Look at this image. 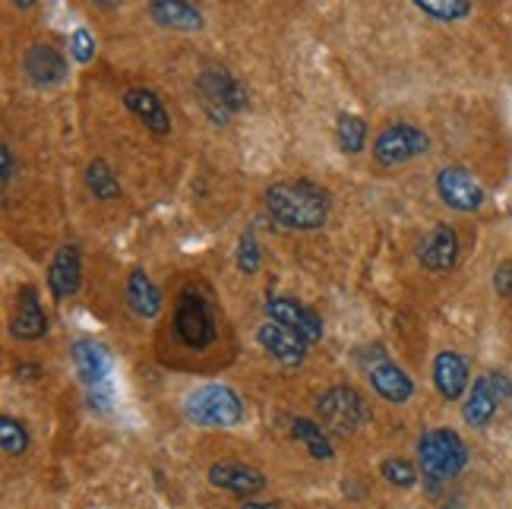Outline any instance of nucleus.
<instances>
[{
	"label": "nucleus",
	"mask_w": 512,
	"mask_h": 509,
	"mask_svg": "<svg viewBox=\"0 0 512 509\" xmlns=\"http://www.w3.org/2000/svg\"><path fill=\"white\" fill-rule=\"evenodd\" d=\"M124 108L136 117V121H143V127L152 130L155 136H168L171 133L168 108H165V102L152 89H146V86H130L124 92Z\"/></svg>",
	"instance_id": "nucleus-14"
},
{
	"label": "nucleus",
	"mask_w": 512,
	"mask_h": 509,
	"mask_svg": "<svg viewBox=\"0 0 512 509\" xmlns=\"http://www.w3.org/2000/svg\"><path fill=\"white\" fill-rule=\"evenodd\" d=\"M256 339H260V345L285 367H298L307 358V342H301L291 329H285L279 323H263L256 329Z\"/></svg>",
	"instance_id": "nucleus-17"
},
{
	"label": "nucleus",
	"mask_w": 512,
	"mask_h": 509,
	"mask_svg": "<svg viewBox=\"0 0 512 509\" xmlns=\"http://www.w3.org/2000/svg\"><path fill=\"white\" fill-rule=\"evenodd\" d=\"M266 313L272 323H279L285 329H291L301 342L313 345L323 339V320L317 310H310L307 304L294 301V298H269L266 301Z\"/></svg>",
	"instance_id": "nucleus-10"
},
{
	"label": "nucleus",
	"mask_w": 512,
	"mask_h": 509,
	"mask_svg": "<svg viewBox=\"0 0 512 509\" xmlns=\"http://www.w3.org/2000/svg\"><path fill=\"white\" fill-rule=\"evenodd\" d=\"M0 168H4V187H10L16 181V155L7 143L0 146Z\"/></svg>",
	"instance_id": "nucleus-31"
},
{
	"label": "nucleus",
	"mask_w": 512,
	"mask_h": 509,
	"mask_svg": "<svg viewBox=\"0 0 512 509\" xmlns=\"http://www.w3.org/2000/svg\"><path fill=\"white\" fill-rule=\"evenodd\" d=\"M266 209L288 231H317L329 219L332 200L320 184L298 178L272 184L266 190Z\"/></svg>",
	"instance_id": "nucleus-1"
},
{
	"label": "nucleus",
	"mask_w": 512,
	"mask_h": 509,
	"mask_svg": "<svg viewBox=\"0 0 512 509\" xmlns=\"http://www.w3.org/2000/svg\"><path fill=\"white\" fill-rule=\"evenodd\" d=\"M336 136H339L342 152H348V155L364 152V146H367V124H364V117L342 111L336 117Z\"/></svg>",
	"instance_id": "nucleus-25"
},
{
	"label": "nucleus",
	"mask_w": 512,
	"mask_h": 509,
	"mask_svg": "<svg viewBox=\"0 0 512 509\" xmlns=\"http://www.w3.org/2000/svg\"><path fill=\"white\" fill-rule=\"evenodd\" d=\"M149 13L162 29L196 32L203 26V13L193 4H184V0H155V4H149Z\"/></svg>",
	"instance_id": "nucleus-22"
},
{
	"label": "nucleus",
	"mask_w": 512,
	"mask_h": 509,
	"mask_svg": "<svg viewBox=\"0 0 512 509\" xmlns=\"http://www.w3.org/2000/svg\"><path fill=\"white\" fill-rule=\"evenodd\" d=\"M174 336L190 351H206L215 342V336H219L212 307L203 301L200 291L193 288L181 291V298L174 304Z\"/></svg>",
	"instance_id": "nucleus-4"
},
{
	"label": "nucleus",
	"mask_w": 512,
	"mask_h": 509,
	"mask_svg": "<svg viewBox=\"0 0 512 509\" xmlns=\"http://www.w3.org/2000/svg\"><path fill=\"white\" fill-rule=\"evenodd\" d=\"M127 307L140 320H155L162 313V295L143 269H133L127 279Z\"/></svg>",
	"instance_id": "nucleus-21"
},
{
	"label": "nucleus",
	"mask_w": 512,
	"mask_h": 509,
	"mask_svg": "<svg viewBox=\"0 0 512 509\" xmlns=\"http://www.w3.org/2000/svg\"><path fill=\"white\" fill-rule=\"evenodd\" d=\"M86 184L92 190V197L102 200V203H111V200L121 197V184H117L114 171L105 165V159H92L89 162V168H86Z\"/></svg>",
	"instance_id": "nucleus-24"
},
{
	"label": "nucleus",
	"mask_w": 512,
	"mask_h": 509,
	"mask_svg": "<svg viewBox=\"0 0 512 509\" xmlns=\"http://www.w3.org/2000/svg\"><path fill=\"white\" fill-rule=\"evenodd\" d=\"M23 67H26V76H29V80H32L35 86H45V89L61 86V83L67 80V73H70L67 57H64L61 51H57V48H51V45H32V48L26 51Z\"/></svg>",
	"instance_id": "nucleus-15"
},
{
	"label": "nucleus",
	"mask_w": 512,
	"mask_h": 509,
	"mask_svg": "<svg viewBox=\"0 0 512 509\" xmlns=\"http://www.w3.org/2000/svg\"><path fill=\"white\" fill-rule=\"evenodd\" d=\"M241 509H282L279 503H244Z\"/></svg>",
	"instance_id": "nucleus-33"
},
{
	"label": "nucleus",
	"mask_w": 512,
	"mask_h": 509,
	"mask_svg": "<svg viewBox=\"0 0 512 509\" xmlns=\"http://www.w3.org/2000/svg\"><path fill=\"white\" fill-rule=\"evenodd\" d=\"M418 260L430 272H446L459 260V238L449 225H437L418 250Z\"/></svg>",
	"instance_id": "nucleus-18"
},
{
	"label": "nucleus",
	"mask_w": 512,
	"mask_h": 509,
	"mask_svg": "<svg viewBox=\"0 0 512 509\" xmlns=\"http://www.w3.org/2000/svg\"><path fill=\"white\" fill-rule=\"evenodd\" d=\"M437 193L456 212H478L484 206V187L478 184L475 174L459 165H449L437 174Z\"/></svg>",
	"instance_id": "nucleus-9"
},
{
	"label": "nucleus",
	"mask_w": 512,
	"mask_h": 509,
	"mask_svg": "<svg viewBox=\"0 0 512 509\" xmlns=\"http://www.w3.org/2000/svg\"><path fill=\"white\" fill-rule=\"evenodd\" d=\"M427 149H430V136L421 127L392 124L377 136V143H373V159H377L383 168H396V165L418 159V155H424Z\"/></svg>",
	"instance_id": "nucleus-7"
},
{
	"label": "nucleus",
	"mask_w": 512,
	"mask_h": 509,
	"mask_svg": "<svg viewBox=\"0 0 512 509\" xmlns=\"http://www.w3.org/2000/svg\"><path fill=\"white\" fill-rule=\"evenodd\" d=\"M320 418L329 424L332 434H358V430L370 421V408L364 396L351 386H329L317 399Z\"/></svg>",
	"instance_id": "nucleus-5"
},
{
	"label": "nucleus",
	"mask_w": 512,
	"mask_h": 509,
	"mask_svg": "<svg viewBox=\"0 0 512 509\" xmlns=\"http://www.w3.org/2000/svg\"><path fill=\"white\" fill-rule=\"evenodd\" d=\"M291 437L301 440L307 446L310 459H317V462H329L332 456H336V449H332L329 437L313 421H307V418H294L291 421Z\"/></svg>",
	"instance_id": "nucleus-23"
},
{
	"label": "nucleus",
	"mask_w": 512,
	"mask_h": 509,
	"mask_svg": "<svg viewBox=\"0 0 512 509\" xmlns=\"http://www.w3.org/2000/svg\"><path fill=\"white\" fill-rule=\"evenodd\" d=\"M494 285H497L500 295H512V266L509 263L494 272Z\"/></svg>",
	"instance_id": "nucleus-32"
},
{
	"label": "nucleus",
	"mask_w": 512,
	"mask_h": 509,
	"mask_svg": "<svg viewBox=\"0 0 512 509\" xmlns=\"http://www.w3.org/2000/svg\"><path fill=\"white\" fill-rule=\"evenodd\" d=\"M418 462L427 481H449L465 472L468 449L456 430L437 427V430H427L418 440Z\"/></svg>",
	"instance_id": "nucleus-2"
},
{
	"label": "nucleus",
	"mask_w": 512,
	"mask_h": 509,
	"mask_svg": "<svg viewBox=\"0 0 512 509\" xmlns=\"http://www.w3.org/2000/svg\"><path fill=\"white\" fill-rule=\"evenodd\" d=\"M209 484L219 487V491H225V494L253 497L266 487V475L256 472L253 465H244V462H215L209 468Z\"/></svg>",
	"instance_id": "nucleus-12"
},
{
	"label": "nucleus",
	"mask_w": 512,
	"mask_h": 509,
	"mask_svg": "<svg viewBox=\"0 0 512 509\" xmlns=\"http://www.w3.org/2000/svg\"><path fill=\"white\" fill-rule=\"evenodd\" d=\"M45 329H48V313L42 307V298H38L35 285H23V288H19V295H16V313L10 320L13 339L35 342V339L45 336Z\"/></svg>",
	"instance_id": "nucleus-11"
},
{
	"label": "nucleus",
	"mask_w": 512,
	"mask_h": 509,
	"mask_svg": "<svg viewBox=\"0 0 512 509\" xmlns=\"http://www.w3.org/2000/svg\"><path fill=\"white\" fill-rule=\"evenodd\" d=\"M200 95H203V102L206 108L212 111L215 121H228V114L234 111H244L247 108V89L244 83L238 80V76H231L228 70L222 67H209L200 73Z\"/></svg>",
	"instance_id": "nucleus-6"
},
{
	"label": "nucleus",
	"mask_w": 512,
	"mask_h": 509,
	"mask_svg": "<svg viewBox=\"0 0 512 509\" xmlns=\"http://www.w3.org/2000/svg\"><path fill=\"white\" fill-rule=\"evenodd\" d=\"M263 266V253H260V244H256V238L247 231L241 244H238V269L244 272V276H253V272H260Z\"/></svg>",
	"instance_id": "nucleus-29"
},
{
	"label": "nucleus",
	"mask_w": 512,
	"mask_h": 509,
	"mask_svg": "<svg viewBox=\"0 0 512 509\" xmlns=\"http://www.w3.org/2000/svg\"><path fill=\"white\" fill-rule=\"evenodd\" d=\"M415 7L424 16L440 19V23H456V19L471 16V4H468V0H415Z\"/></svg>",
	"instance_id": "nucleus-26"
},
{
	"label": "nucleus",
	"mask_w": 512,
	"mask_h": 509,
	"mask_svg": "<svg viewBox=\"0 0 512 509\" xmlns=\"http://www.w3.org/2000/svg\"><path fill=\"white\" fill-rule=\"evenodd\" d=\"M380 475H383L389 484H396V487H415V481H418V468L411 465L408 459L396 456V459H383Z\"/></svg>",
	"instance_id": "nucleus-28"
},
{
	"label": "nucleus",
	"mask_w": 512,
	"mask_h": 509,
	"mask_svg": "<svg viewBox=\"0 0 512 509\" xmlns=\"http://www.w3.org/2000/svg\"><path fill=\"white\" fill-rule=\"evenodd\" d=\"M184 411L200 427H238L247 415L244 399L225 383H206L187 396Z\"/></svg>",
	"instance_id": "nucleus-3"
},
{
	"label": "nucleus",
	"mask_w": 512,
	"mask_h": 509,
	"mask_svg": "<svg viewBox=\"0 0 512 509\" xmlns=\"http://www.w3.org/2000/svg\"><path fill=\"white\" fill-rule=\"evenodd\" d=\"M468 361L459 351H440L437 361H433V386L446 402H456L465 396L468 389Z\"/></svg>",
	"instance_id": "nucleus-16"
},
{
	"label": "nucleus",
	"mask_w": 512,
	"mask_h": 509,
	"mask_svg": "<svg viewBox=\"0 0 512 509\" xmlns=\"http://www.w3.org/2000/svg\"><path fill=\"white\" fill-rule=\"evenodd\" d=\"M80 282H83V260H80V250L73 244L61 247L54 253V260L48 266V288L54 301H67L73 298L76 291H80Z\"/></svg>",
	"instance_id": "nucleus-13"
},
{
	"label": "nucleus",
	"mask_w": 512,
	"mask_h": 509,
	"mask_svg": "<svg viewBox=\"0 0 512 509\" xmlns=\"http://www.w3.org/2000/svg\"><path fill=\"white\" fill-rule=\"evenodd\" d=\"M512 396V380L500 370H490V374L478 377L475 386H471V396L462 408V418L471 427H484L494 421L497 408Z\"/></svg>",
	"instance_id": "nucleus-8"
},
{
	"label": "nucleus",
	"mask_w": 512,
	"mask_h": 509,
	"mask_svg": "<svg viewBox=\"0 0 512 509\" xmlns=\"http://www.w3.org/2000/svg\"><path fill=\"white\" fill-rule=\"evenodd\" d=\"M0 446H4L7 456H23L29 449V430L23 421H16L10 415L0 418Z\"/></svg>",
	"instance_id": "nucleus-27"
},
{
	"label": "nucleus",
	"mask_w": 512,
	"mask_h": 509,
	"mask_svg": "<svg viewBox=\"0 0 512 509\" xmlns=\"http://www.w3.org/2000/svg\"><path fill=\"white\" fill-rule=\"evenodd\" d=\"M73 364H76V374H80V380L95 389V386H105V377L111 370V355L105 351V345H98L92 339H76L73 348Z\"/></svg>",
	"instance_id": "nucleus-19"
},
{
	"label": "nucleus",
	"mask_w": 512,
	"mask_h": 509,
	"mask_svg": "<svg viewBox=\"0 0 512 509\" xmlns=\"http://www.w3.org/2000/svg\"><path fill=\"white\" fill-rule=\"evenodd\" d=\"M70 51L76 57V64H89L95 57V38L89 29H76L73 32V42H70Z\"/></svg>",
	"instance_id": "nucleus-30"
},
{
	"label": "nucleus",
	"mask_w": 512,
	"mask_h": 509,
	"mask_svg": "<svg viewBox=\"0 0 512 509\" xmlns=\"http://www.w3.org/2000/svg\"><path fill=\"white\" fill-rule=\"evenodd\" d=\"M367 374H370L373 393H377L380 399H386V402H392V405H402V402H408L411 396H415V383H411V377L399 364L380 361L377 367H370Z\"/></svg>",
	"instance_id": "nucleus-20"
}]
</instances>
